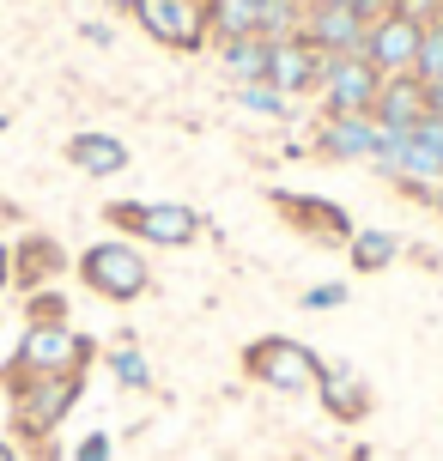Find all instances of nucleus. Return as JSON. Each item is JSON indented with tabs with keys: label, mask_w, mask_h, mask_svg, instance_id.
Here are the masks:
<instances>
[{
	"label": "nucleus",
	"mask_w": 443,
	"mask_h": 461,
	"mask_svg": "<svg viewBox=\"0 0 443 461\" xmlns=\"http://www.w3.org/2000/svg\"><path fill=\"white\" fill-rule=\"evenodd\" d=\"M92 358H97L92 334H79L73 322H24L13 358H6V370H0V383H6V394H13V389H24V383H37V376L92 370Z\"/></svg>",
	"instance_id": "nucleus-1"
},
{
	"label": "nucleus",
	"mask_w": 443,
	"mask_h": 461,
	"mask_svg": "<svg viewBox=\"0 0 443 461\" xmlns=\"http://www.w3.org/2000/svg\"><path fill=\"white\" fill-rule=\"evenodd\" d=\"M73 274L104 303H134V298L152 292V267H146L140 243H128V237H104L86 255H73Z\"/></svg>",
	"instance_id": "nucleus-2"
},
{
	"label": "nucleus",
	"mask_w": 443,
	"mask_h": 461,
	"mask_svg": "<svg viewBox=\"0 0 443 461\" xmlns=\"http://www.w3.org/2000/svg\"><path fill=\"white\" fill-rule=\"evenodd\" d=\"M104 225L116 230V237H146L152 249H188V243H201L207 237V219L183 201H110L104 207Z\"/></svg>",
	"instance_id": "nucleus-3"
},
{
	"label": "nucleus",
	"mask_w": 443,
	"mask_h": 461,
	"mask_svg": "<svg viewBox=\"0 0 443 461\" xmlns=\"http://www.w3.org/2000/svg\"><path fill=\"white\" fill-rule=\"evenodd\" d=\"M243 376L261 383V389H280V394H316L322 358L303 340H292V334H261V340L243 346Z\"/></svg>",
	"instance_id": "nucleus-4"
},
{
	"label": "nucleus",
	"mask_w": 443,
	"mask_h": 461,
	"mask_svg": "<svg viewBox=\"0 0 443 461\" xmlns=\"http://www.w3.org/2000/svg\"><path fill=\"white\" fill-rule=\"evenodd\" d=\"M79 394H86V370L37 376V383L13 389V394H6V407H13V431H19V443H49V438H55V425L79 407Z\"/></svg>",
	"instance_id": "nucleus-5"
},
{
	"label": "nucleus",
	"mask_w": 443,
	"mask_h": 461,
	"mask_svg": "<svg viewBox=\"0 0 443 461\" xmlns=\"http://www.w3.org/2000/svg\"><path fill=\"white\" fill-rule=\"evenodd\" d=\"M128 13L152 43L194 55L212 43V0H128Z\"/></svg>",
	"instance_id": "nucleus-6"
},
{
	"label": "nucleus",
	"mask_w": 443,
	"mask_h": 461,
	"mask_svg": "<svg viewBox=\"0 0 443 461\" xmlns=\"http://www.w3.org/2000/svg\"><path fill=\"white\" fill-rule=\"evenodd\" d=\"M267 207L292 225V237L322 243V249H347L352 230H358V225H352V212L340 207V201H328V194H285V188H267Z\"/></svg>",
	"instance_id": "nucleus-7"
},
{
	"label": "nucleus",
	"mask_w": 443,
	"mask_h": 461,
	"mask_svg": "<svg viewBox=\"0 0 443 461\" xmlns=\"http://www.w3.org/2000/svg\"><path fill=\"white\" fill-rule=\"evenodd\" d=\"M322 115H371L376 92H383V73L365 61V55H322Z\"/></svg>",
	"instance_id": "nucleus-8"
},
{
	"label": "nucleus",
	"mask_w": 443,
	"mask_h": 461,
	"mask_svg": "<svg viewBox=\"0 0 443 461\" xmlns=\"http://www.w3.org/2000/svg\"><path fill=\"white\" fill-rule=\"evenodd\" d=\"M365 31L371 24L358 19L347 0H316V6H303V19H298V37L316 55H358L365 49Z\"/></svg>",
	"instance_id": "nucleus-9"
},
{
	"label": "nucleus",
	"mask_w": 443,
	"mask_h": 461,
	"mask_svg": "<svg viewBox=\"0 0 443 461\" xmlns=\"http://www.w3.org/2000/svg\"><path fill=\"white\" fill-rule=\"evenodd\" d=\"M420 37H425V24L401 19V13H383V19H371L358 55H365L383 79H407V73H413V55H420Z\"/></svg>",
	"instance_id": "nucleus-10"
},
{
	"label": "nucleus",
	"mask_w": 443,
	"mask_h": 461,
	"mask_svg": "<svg viewBox=\"0 0 443 461\" xmlns=\"http://www.w3.org/2000/svg\"><path fill=\"white\" fill-rule=\"evenodd\" d=\"M68 267H73V255L61 249L55 237H37V230H31V237L13 243V285H19V292H43V285H55Z\"/></svg>",
	"instance_id": "nucleus-11"
},
{
	"label": "nucleus",
	"mask_w": 443,
	"mask_h": 461,
	"mask_svg": "<svg viewBox=\"0 0 443 461\" xmlns=\"http://www.w3.org/2000/svg\"><path fill=\"white\" fill-rule=\"evenodd\" d=\"M316 401H322V413L340 419V425H365V419H371V383L352 365H322Z\"/></svg>",
	"instance_id": "nucleus-12"
},
{
	"label": "nucleus",
	"mask_w": 443,
	"mask_h": 461,
	"mask_svg": "<svg viewBox=\"0 0 443 461\" xmlns=\"http://www.w3.org/2000/svg\"><path fill=\"white\" fill-rule=\"evenodd\" d=\"M322 79V55L303 43V37H285V43L267 49V86L280 97H298V92H316Z\"/></svg>",
	"instance_id": "nucleus-13"
},
{
	"label": "nucleus",
	"mask_w": 443,
	"mask_h": 461,
	"mask_svg": "<svg viewBox=\"0 0 443 461\" xmlns=\"http://www.w3.org/2000/svg\"><path fill=\"white\" fill-rule=\"evenodd\" d=\"M316 152L322 158H340V164H371L376 158V122L371 115H322Z\"/></svg>",
	"instance_id": "nucleus-14"
},
{
	"label": "nucleus",
	"mask_w": 443,
	"mask_h": 461,
	"mask_svg": "<svg viewBox=\"0 0 443 461\" xmlns=\"http://www.w3.org/2000/svg\"><path fill=\"white\" fill-rule=\"evenodd\" d=\"M61 152H68L73 170H86V176H97V183H104V176H122V170H128V146H122L116 134H92V128H86V134H73L68 146H61Z\"/></svg>",
	"instance_id": "nucleus-15"
},
{
	"label": "nucleus",
	"mask_w": 443,
	"mask_h": 461,
	"mask_svg": "<svg viewBox=\"0 0 443 461\" xmlns=\"http://www.w3.org/2000/svg\"><path fill=\"white\" fill-rule=\"evenodd\" d=\"M376 122H383V128H420L425 115V86L420 79H413V73H407V79H383V92H376Z\"/></svg>",
	"instance_id": "nucleus-16"
},
{
	"label": "nucleus",
	"mask_w": 443,
	"mask_h": 461,
	"mask_svg": "<svg viewBox=\"0 0 443 461\" xmlns=\"http://www.w3.org/2000/svg\"><path fill=\"white\" fill-rule=\"evenodd\" d=\"M261 6H267V0H212V37H219V43L261 37Z\"/></svg>",
	"instance_id": "nucleus-17"
},
{
	"label": "nucleus",
	"mask_w": 443,
	"mask_h": 461,
	"mask_svg": "<svg viewBox=\"0 0 443 461\" xmlns=\"http://www.w3.org/2000/svg\"><path fill=\"white\" fill-rule=\"evenodd\" d=\"M395 255H401V243L389 237V230H352V243H347L352 274H383Z\"/></svg>",
	"instance_id": "nucleus-18"
},
{
	"label": "nucleus",
	"mask_w": 443,
	"mask_h": 461,
	"mask_svg": "<svg viewBox=\"0 0 443 461\" xmlns=\"http://www.w3.org/2000/svg\"><path fill=\"white\" fill-rule=\"evenodd\" d=\"M267 49H274L267 37H237V43H219V61L249 86V79H267Z\"/></svg>",
	"instance_id": "nucleus-19"
},
{
	"label": "nucleus",
	"mask_w": 443,
	"mask_h": 461,
	"mask_svg": "<svg viewBox=\"0 0 443 461\" xmlns=\"http://www.w3.org/2000/svg\"><path fill=\"white\" fill-rule=\"evenodd\" d=\"M104 365H110V376H116L122 389H146V383H152V365H146L140 346H116V352H104Z\"/></svg>",
	"instance_id": "nucleus-20"
},
{
	"label": "nucleus",
	"mask_w": 443,
	"mask_h": 461,
	"mask_svg": "<svg viewBox=\"0 0 443 461\" xmlns=\"http://www.w3.org/2000/svg\"><path fill=\"white\" fill-rule=\"evenodd\" d=\"M413 79H420V86H438V79H443V19L425 24L420 55H413Z\"/></svg>",
	"instance_id": "nucleus-21"
},
{
	"label": "nucleus",
	"mask_w": 443,
	"mask_h": 461,
	"mask_svg": "<svg viewBox=\"0 0 443 461\" xmlns=\"http://www.w3.org/2000/svg\"><path fill=\"white\" fill-rule=\"evenodd\" d=\"M237 104H243V110H256V115H292V97H280L267 79H249V86L237 92Z\"/></svg>",
	"instance_id": "nucleus-22"
},
{
	"label": "nucleus",
	"mask_w": 443,
	"mask_h": 461,
	"mask_svg": "<svg viewBox=\"0 0 443 461\" xmlns=\"http://www.w3.org/2000/svg\"><path fill=\"white\" fill-rule=\"evenodd\" d=\"M298 303H303V310H316V316H322V310H340V303H347V285H340V279H322V285H310Z\"/></svg>",
	"instance_id": "nucleus-23"
},
{
	"label": "nucleus",
	"mask_w": 443,
	"mask_h": 461,
	"mask_svg": "<svg viewBox=\"0 0 443 461\" xmlns=\"http://www.w3.org/2000/svg\"><path fill=\"white\" fill-rule=\"evenodd\" d=\"M31 322H68V298L61 292H31Z\"/></svg>",
	"instance_id": "nucleus-24"
},
{
	"label": "nucleus",
	"mask_w": 443,
	"mask_h": 461,
	"mask_svg": "<svg viewBox=\"0 0 443 461\" xmlns=\"http://www.w3.org/2000/svg\"><path fill=\"white\" fill-rule=\"evenodd\" d=\"M395 13H401V19H413V24H438L443 19V0H395Z\"/></svg>",
	"instance_id": "nucleus-25"
},
{
	"label": "nucleus",
	"mask_w": 443,
	"mask_h": 461,
	"mask_svg": "<svg viewBox=\"0 0 443 461\" xmlns=\"http://www.w3.org/2000/svg\"><path fill=\"white\" fill-rule=\"evenodd\" d=\"M110 449H116V443L104 438V431H92V438H86L79 449H73V461H110Z\"/></svg>",
	"instance_id": "nucleus-26"
},
{
	"label": "nucleus",
	"mask_w": 443,
	"mask_h": 461,
	"mask_svg": "<svg viewBox=\"0 0 443 461\" xmlns=\"http://www.w3.org/2000/svg\"><path fill=\"white\" fill-rule=\"evenodd\" d=\"M352 13H358V19L371 24V19H383V13H395V0H347Z\"/></svg>",
	"instance_id": "nucleus-27"
},
{
	"label": "nucleus",
	"mask_w": 443,
	"mask_h": 461,
	"mask_svg": "<svg viewBox=\"0 0 443 461\" xmlns=\"http://www.w3.org/2000/svg\"><path fill=\"white\" fill-rule=\"evenodd\" d=\"M6 285H13V249L0 243V292H6Z\"/></svg>",
	"instance_id": "nucleus-28"
},
{
	"label": "nucleus",
	"mask_w": 443,
	"mask_h": 461,
	"mask_svg": "<svg viewBox=\"0 0 443 461\" xmlns=\"http://www.w3.org/2000/svg\"><path fill=\"white\" fill-rule=\"evenodd\" d=\"M0 461H24V449H19L13 438H0Z\"/></svg>",
	"instance_id": "nucleus-29"
}]
</instances>
